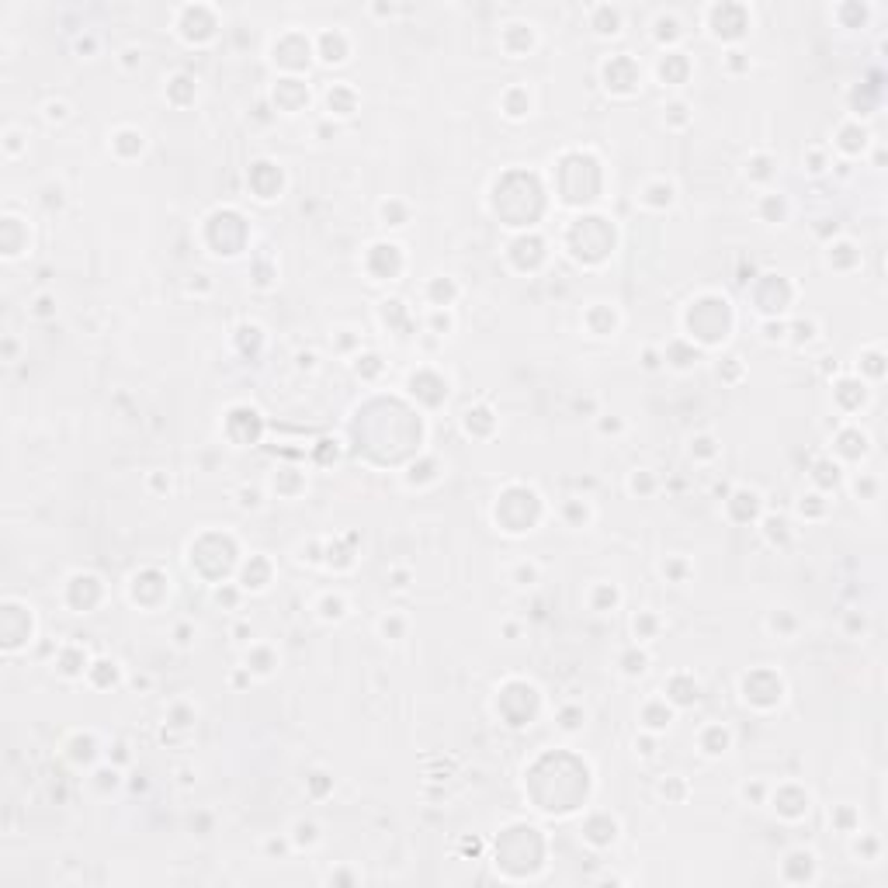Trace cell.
<instances>
[{
    "mask_svg": "<svg viewBox=\"0 0 888 888\" xmlns=\"http://www.w3.org/2000/svg\"><path fill=\"white\" fill-rule=\"evenodd\" d=\"M52 670L63 677V680H87V670H91V660H87V649L80 642H66L59 653H56V663Z\"/></svg>",
    "mask_w": 888,
    "mask_h": 888,
    "instance_id": "obj_1",
    "label": "cell"
},
{
    "mask_svg": "<svg viewBox=\"0 0 888 888\" xmlns=\"http://www.w3.org/2000/svg\"><path fill=\"white\" fill-rule=\"evenodd\" d=\"M583 323H587V330L593 337H614L621 316H618V309L611 302H590L587 312H583Z\"/></svg>",
    "mask_w": 888,
    "mask_h": 888,
    "instance_id": "obj_2",
    "label": "cell"
},
{
    "mask_svg": "<svg viewBox=\"0 0 888 888\" xmlns=\"http://www.w3.org/2000/svg\"><path fill=\"white\" fill-rule=\"evenodd\" d=\"M697 750L704 757H725L732 750V729L722 725V722H711L697 732Z\"/></svg>",
    "mask_w": 888,
    "mask_h": 888,
    "instance_id": "obj_3",
    "label": "cell"
},
{
    "mask_svg": "<svg viewBox=\"0 0 888 888\" xmlns=\"http://www.w3.org/2000/svg\"><path fill=\"white\" fill-rule=\"evenodd\" d=\"M663 697L674 704V708H691L697 704V697H701V684L694 680L691 674H674L667 684H663Z\"/></svg>",
    "mask_w": 888,
    "mask_h": 888,
    "instance_id": "obj_4",
    "label": "cell"
},
{
    "mask_svg": "<svg viewBox=\"0 0 888 888\" xmlns=\"http://www.w3.org/2000/svg\"><path fill=\"white\" fill-rule=\"evenodd\" d=\"M674 704L667 701V697H653V701H646V708H642V725H646V732H663V729H670V722H674Z\"/></svg>",
    "mask_w": 888,
    "mask_h": 888,
    "instance_id": "obj_5",
    "label": "cell"
},
{
    "mask_svg": "<svg viewBox=\"0 0 888 888\" xmlns=\"http://www.w3.org/2000/svg\"><path fill=\"white\" fill-rule=\"evenodd\" d=\"M649 663H653V656H649V649H639V642L628 646V649L618 656V670H621V677H628V680L646 677V674H649Z\"/></svg>",
    "mask_w": 888,
    "mask_h": 888,
    "instance_id": "obj_6",
    "label": "cell"
},
{
    "mask_svg": "<svg viewBox=\"0 0 888 888\" xmlns=\"http://www.w3.org/2000/svg\"><path fill=\"white\" fill-rule=\"evenodd\" d=\"M63 750H66V757L73 760V764H94V757H98V736L94 732H73L66 743H63Z\"/></svg>",
    "mask_w": 888,
    "mask_h": 888,
    "instance_id": "obj_7",
    "label": "cell"
},
{
    "mask_svg": "<svg viewBox=\"0 0 888 888\" xmlns=\"http://www.w3.org/2000/svg\"><path fill=\"white\" fill-rule=\"evenodd\" d=\"M500 111H503L507 118H514V122L527 118V115H531V91H527V87H521V84L507 87V91H503V98H500Z\"/></svg>",
    "mask_w": 888,
    "mask_h": 888,
    "instance_id": "obj_8",
    "label": "cell"
},
{
    "mask_svg": "<svg viewBox=\"0 0 888 888\" xmlns=\"http://www.w3.org/2000/svg\"><path fill=\"white\" fill-rule=\"evenodd\" d=\"M347 56H351V42L340 28H333V35L330 31L319 35V59L323 63H347Z\"/></svg>",
    "mask_w": 888,
    "mask_h": 888,
    "instance_id": "obj_9",
    "label": "cell"
},
{
    "mask_svg": "<svg viewBox=\"0 0 888 888\" xmlns=\"http://www.w3.org/2000/svg\"><path fill=\"white\" fill-rule=\"evenodd\" d=\"M559 517L569 524V527H587L593 521V507L587 496H566L562 507H559Z\"/></svg>",
    "mask_w": 888,
    "mask_h": 888,
    "instance_id": "obj_10",
    "label": "cell"
},
{
    "mask_svg": "<svg viewBox=\"0 0 888 888\" xmlns=\"http://www.w3.org/2000/svg\"><path fill=\"white\" fill-rule=\"evenodd\" d=\"M639 201H642L646 208H656V212H663V208H670V205L677 201V188H674L670 181H649V184L642 188Z\"/></svg>",
    "mask_w": 888,
    "mask_h": 888,
    "instance_id": "obj_11",
    "label": "cell"
},
{
    "mask_svg": "<svg viewBox=\"0 0 888 888\" xmlns=\"http://www.w3.org/2000/svg\"><path fill=\"white\" fill-rule=\"evenodd\" d=\"M326 108H330V115H337V118H351V115L358 111V94H354L347 84H333L330 94H326Z\"/></svg>",
    "mask_w": 888,
    "mask_h": 888,
    "instance_id": "obj_12",
    "label": "cell"
},
{
    "mask_svg": "<svg viewBox=\"0 0 888 888\" xmlns=\"http://www.w3.org/2000/svg\"><path fill=\"white\" fill-rule=\"evenodd\" d=\"M812 483L819 486V493H829V490H836V486L843 483L840 462H833V458H819V462L812 465Z\"/></svg>",
    "mask_w": 888,
    "mask_h": 888,
    "instance_id": "obj_13",
    "label": "cell"
},
{
    "mask_svg": "<svg viewBox=\"0 0 888 888\" xmlns=\"http://www.w3.org/2000/svg\"><path fill=\"white\" fill-rule=\"evenodd\" d=\"M757 212H760V219H764V222L781 226V222L788 219V201H785L781 191H767V195L757 201Z\"/></svg>",
    "mask_w": 888,
    "mask_h": 888,
    "instance_id": "obj_14",
    "label": "cell"
},
{
    "mask_svg": "<svg viewBox=\"0 0 888 888\" xmlns=\"http://www.w3.org/2000/svg\"><path fill=\"white\" fill-rule=\"evenodd\" d=\"M427 298H430V309H451V302L458 298V285L451 278H430Z\"/></svg>",
    "mask_w": 888,
    "mask_h": 888,
    "instance_id": "obj_15",
    "label": "cell"
},
{
    "mask_svg": "<svg viewBox=\"0 0 888 888\" xmlns=\"http://www.w3.org/2000/svg\"><path fill=\"white\" fill-rule=\"evenodd\" d=\"M590 14H593V31L597 35H604V38L607 35H621V7H607L604 3V7H593Z\"/></svg>",
    "mask_w": 888,
    "mask_h": 888,
    "instance_id": "obj_16",
    "label": "cell"
},
{
    "mask_svg": "<svg viewBox=\"0 0 888 888\" xmlns=\"http://www.w3.org/2000/svg\"><path fill=\"white\" fill-rule=\"evenodd\" d=\"M836 146H840L843 153H850V157L864 153V146H868V129H861L857 122L843 125V129H840V139H836Z\"/></svg>",
    "mask_w": 888,
    "mask_h": 888,
    "instance_id": "obj_17",
    "label": "cell"
},
{
    "mask_svg": "<svg viewBox=\"0 0 888 888\" xmlns=\"http://www.w3.org/2000/svg\"><path fill=\"white\" fill-rule=\"evenodd\" d=\"M292 847L296 850H312L323 836H319V826L312 822V819H296V826H292Z\"/></svg>",
    "mask_w": 888,
    "mask_h": 888,
    "instance_id": "obj_18",
    "label": "cell"
},
{
    "mask_svg": "<svg viewBox=\"0 0 888 888\" xmlns=\"http://www.w3.org/2000/svg\"><path fill=\"white\" fill-rule=\"evenodd\" d=\"M316 614H319L323 621H344V618H347V600H344V593H323L319 604H316Z\"/></svg>",
    "mask_w": 888,
    "mask_h": 888,
    "instance_id": "obj_19",
    "label": "cell"
},
{
    "mask_svg": "<svg viewBox=\"0 0 888 888\" xmlns=\"http://www.w3.org/2000/svg\"><path fill=\"white\" fill-rule=\"evenodd\" d=\"M87 684H94V687L118 684V663L115 660H94L91 670H87Z\"/></svg>",
    "mask_w": 888,
    "mask_h": 888,
    "instance_id": "obj_20",
    "label": "cell"
},
{
    "mask_svg": "<svg viewBox=\"0 0 888 888\" xmlns=\"http://www.w3.org/2000/svg\"><path fill=\"white\" fill-rule=\"evenodd\" d=\"M0 146H3V157H7V160H17V157L28 150V136H24L17 125H7V129H3Z\"/></svg>",
    "mask_w": 888,
    "mask_h": 888,
    "instance_id": "obj_21",
    "label": "cell"
},
{
    "mask_svg": "<svg viewBox=\"0 0 888 888\" xmlns=\"http://www.w3.org/2000/svg\"><path fill=\"white\" fill-rule=\"evenodd\" d=\"M125 146H132L136 153H143V146H146V136H143L139 129H118V132L111 136V150H115L118 157H125Z\"/></svg>",
    "mask_w": 888,
    "mask_h": 888,
    "instance_id": "obj_22",
    "label": "cell"
},
{
    "mask_svg": "<svg viewBox=\"0 0 888 888\" xmlns=\"http://www.w3.org/2000/svg\"><path fill=\"white\" fill-rule=\"evenodd\" d=\"M538 580H541V566L531 562V559H524V562H517V566L510 569V583H514V587H534Z\"/></svg>",
    "mask_w": 888,
    "mask_h": 888,
    "instance_id": "obj_23",
    "label": "cell"
},
{
    "mask_svg": "<svg viewBox=\"0 0 888 888\" xmlns=\"http://www.w3.org/2000/svg\"><path fill=\"white\" fill-rule=\"evenodd\" d=\"M618 600H621V593L614 590L611 583H593V590H590V607H593V611H600V614H604V611H611Z\"/></svg>",
    "mask_w": 888,
    "mask_h": 888,
    "instance_id": "obj_24",
    "label": "cell"
},
{
    "mask_svg": "<svg viewBox=\"0 0 888 888\" xmlns=\"http://www.w3.org/2000/svg\"><path fill=\"white\" fill-rule=\"evenodd\" d=\"M788 340L794 347H805V344H812L815 340V333H819V323L815 319H798V323H788Z\"/></svg>",
    "mask_w": 888,
    "mask_h": 888,
    "instance_id": "obj_25",
    "label": "cell"
},
{
    "mask_svg": "<svg viewBox=\"0 0 888 888\" xmlns=\"http://www.w3.org/2000/svg\"><path fill=\"white\" fill-rule=\"evenodd\" d=\"M70 101H63V98H49L45 104H42V118L49 122V125H63L66 118H70Z\"/></svg>",
    "mask_w": 888,
    "mask_h": 888,
    "instance_id": "obj_26",
    "label": "cell"
},
{
    "mask_svg": "<svg viewBox=\"0 0 888 888\" xmlns=\"http://www.w3.org/2000/svg\"><path fill=\"white\" fill-rule=\"evenodd\" d=\"M427 323H430V333H437V337H448V333L455 330L451 309H430V312H427Z\"/></svg>",
    "mask_w": 888,
    "mask_h": 888,
    "instance_id": "obj_27",
    "label": "cell"
},
{
    "mask_svg": "<svg viewBox=\"0 0 888 888\" xmlns=\"http://www.w3.org/2000/svg\"><path fill=\"white\" fill-rule=\"evenodd\" d=\"M663 111H667V115H663V122H667L670 129H684V125L691 122V115H687V111H691V108H687V101H670Z\"/></svg>",
    "mask_w": 888,
    "mask_h": 888,
    "instance_id": "obj_28",
    "label": "cell"
},
{
    "mask_svg": "<svg viewBox=\"0 0 888 888\" xmlns=\"http://www.w3.org/2000/svg\"><path fill=\"white\" fill-rule=\"evenodd\" d=\"M42 205H45V212H63V205H66V188L56 184V181H49V184L42 188Z\"/></svg>",
    "mask_w": 888,
    "mask_h": 888,
    "instance_id": "obj_29",
    "label": "cell"
},
{
    "mask_svg": "<svg viewBox=\"0 0 888 888\" xmlns=\"http://www.w3.org/2000/svg\"><path fill=\"white\" fill-rule=\"evenodd\" d=\"M660 569H663V576H670L674 583H684V580L691 576V562H687V559H680V555H670Z\"/></svg>",
    "mask_w": 888,
    "mask_h": 888,
    "instance_id": "obj_30",
    "label": "cell"
},
{
    "mask_svg": "<svg viewBox=\"0 0 888 888\" xmlns=\"http://www.w3.org/2000/svg\"><path fill=\"white\" fill-rule=\"evenodd\" d=\"M382 219H386V226H406V219H409V208L402 205V201H382Z\"/></svg>",
    "mask_w": 888,
    "mask_h": 888,
    "instance_id": "obj_31",
    "label": "cell"
},
{
    "mask_svg": "<svg viewBox=\"0 0 888 888\" xmlns=\"http://www.w3.org/2000/svg\"><path fill=\"white\" fill-rule=\"evenodd\" d=\"M718 451H722V448H718V441H715L711 434H701V437H694V441H691V455H694V458H704V462H711Z\"/></svg>",
    "mask_w": 888,
    "mask_h": 888,
    "instance_id": "obj_32",
    "label": "cell"
},
{
    "mask_svg": "<svg viewBox=\"0 0 888 888\" xmlns=\"http://www.w3.org/2000/svg\"><path fill=\"white\" fill-rule=\"evenodd\" d=\"M739 794H743V801H750V805H767L771 785H767V781H746V785L739 788Z\"/></svg>",
    "mask_w": 888,
    "mask_h": 888,
    "instance_id": "obj_33",
    "label": "cell"
},
{
    "mask_svg": "<svg viewBox=\"0 0 888 888\" xmlns=\"http://www.w3.org/2000/svg\"><path fill=\"white\" fill-rule=\"evenodd\" d=\"M632 628H635V639H639V642H653V635H656V614H649V611L635 614Z\"/></svg>",
    "mask_w": 888,
    "mask_h": 888,
    "instance_id": "obj_34",
    "label": "cell"
},
{
    "mask_svg": "<svg viewBox=\"0 0 888 888\" xmlns=\"http://www.w3.org/2000/svg\"><path fill=\"white\" fill-rule=\"evenodd\" d=\"M122 767H115V764H104V767H98L94 771V785H98L101 791H115L118 785H122Z\"/></svg>",
    "mask_w": 888,
    "mask_h": 888,
    "instance_id": "obj_35",
    "label": "cell"
},
{
    "mask_svg": "<svg viewBox=\"0 0 888 888\" xmlns=\"http://www.w3.org/2000/svg\"><path fill=\"white\" fill-rule=\"evenodd\" d=\"M236 507L240 510H261L264 507V493L257 486H240L236 490Z\"/></svg>",
    "mask_w": 888,
    "mask_h": 888,
    "instance_id": "obj_36",
    "label": "cell"
},
{
    "mask_svg": "<svg viewBox=\"0 0 888 888\" xmlns=\"http://www.w3.org/2000/svg\"><path fill=\"white\" fill-rule=\"evenodd\" d=\"M379 632H382V639H402V632H406V618H399V614H386V618H379Z\"/></svg>",
    "mask_w": 888,
    "mask_h": 888,
    "instance_id": "obj_37",
    "label": "cell"
},
{
    "mask_svg": "<svg viewBox=\"0 0 888 888\" xmlns=\"http://www.w3.org/2000/svg\"><path fill=\"white\" fill-rule=\"evenodd\" d=\"M56 296H49V292H42V296H35V302H31V316L35 319H52L56 316Z\"/></svg>",
    "mask_w": 888,
    "mask_h": 888,
    "instance_id": "obj_38",
    "label": "cell"
},
{
    "mask_svg": "<svg viewBox=\"0 0 888 888\" xmlns=\"http://www.w3.org/2000/svg\"><path fill=\"white\" fill-rule=\"evenodd\" d=\"M628 490H632V493H653V490H656L653 472H649V469H635L632 479H628Z\"/></svg>",
    "mask_w": 888,
    "mask_h": 888,
    "instance_id": "obj_39",
    "label": "cell"
},
{
    "mask_svg": "<svg viewBox=\"0 0 888 888\" xmlns=\"http://www.w3.org/2000/svg\"><path fill=\"white\" fill-rule=\"evenodd\" d=\"M583 718H587V711H583V708H559V725H562L566 732L583 729Z\"/></svg>",
    "mask_w": 888,
    "mask_h": 888,
    "instance_id": "obj_40",
    "label": "cell"
},
{
    "mask_svg": "<svg viewBox=\"0 0 888 888\" xmlns=\"http://www.w3.org/2000/svg\"><path fill=\"white\" fill-rule=\"evenodd\" d=\"M750 66H753V59H750L743 49H729V52H725V70H729V73H746Z\"/></svg>",
    "mask_w": 888,
    "mask_h": 888,
    "instance_id": "obj_41",
    "label": "cell"
},
{
    "mask_svg": "<svg viewBox=\"0 0 888 888\" xmlns=\"http://www.w3.org/2000/svg\"><path fill=\"white\" fill-rule=\"evenodd\" d=\"M289 850H296V847H292V836H271V840H264V854H268V857H285Z\"/></svg>",
    "mask_w": 888,
    "mask_h": 888,
    "instance_id": "obj_42",
    "label": "cell"
},
{
    "mask_svg": "<svg viewBox=\"0 0 888 888\" xmlns=\"http://www.w3.org/2000/svg\"><path fill=\"white\" fill-rule=\"evenodd\" d=\"M174 646H177V649H191V646H195V625H191V621H181V625L174 628Z\"/></svg>",
    "mask_w": 888,
    "mask_h": 888,
    "instance_id": "obj_43",
    "label": "cell"
},
{
    "mask_svg": "<svg viewBox=\"0 0 888 888\" xmlns=\"http://www.w3.org/2000/svg\"><path fill=\"white\" fill-rule=\"evenodd\" d=\"M760 330H764V340H767V344H774V340H778V344H781V340H788V323L771 319V323H764Z\"/></svg>",
    "mask_w": 888,
    "mask_h": 888,
    "instance_id": "obj_44",
    "label": "cell"
},
{
    "mask_svg": "<svg viewBox=\"0 0 888 888\" xmlns=\"http://www.w3.org/2000/svg\"><path fill=\"white\" fill-rule=\"evenodd\" d=\"M739 375H743V361H739V358H725V361L718 365V379H725V382H739Z\"/></svg>",
    "mask_w": 888,
    "mask_h": 888,
    "instance_id": "obj_45",
    "label": "cell"
},
{
    "mask_svg": "<svg viewBox=\"0 0 888 888\" xmlns=\"http://www.w3.org/2000/svg\"><path fill=\"white\" fill-rule=\"evenodd\" d=\"M139 59H143V52H139L136 45H125V49L118 52V66H122L125 73H132V70L139 66Z\"/></svg>",
    "mask_w": 888,
    "mask_h": 888,
    "instance_id": "obj_46",
    "label": "cell"
},
{
    "mask_svg": "<svg viewBox=\"0 0 888 888\" xmlns=\"http://www.w3.org/2000/svg\"><path fill=\"white\" fill-rule=\"evenodd\" d=\"M639 361H642V368H646V372H660V368L667 365V361H663V351H660V347H646Z\"/></svg>",
    "mask_w": 888,
    "mask_h": 888,
    "instance_id": "obj_47",
    "label": "cell"
},
{
    "mask_svg": "<svg viewBox=\"0 0 888 888\" xmlns=\"http://www.w3.org/2000/svg\"><path fill=\"white\" fill-rule=\"evenodd\" d=\"M73 49H77L84 59H94V56H98V49H101L98 35H84V38H77V42H73Z\"/></svg>",
    "mask_w": 888,
    "mask_h": 888,
    "instance_id": "obj_48",
    "label": "cell"
},
{
    "mask_svg": "<svg viewBox=\"0 0 888 888\" xmlns=\"http://www.w3.org/2000/svg\"><path fill=\"white\" fill-rule=\"evenodd\" d=\"M635 753H639V757H656V732L635 736Z\"/></svg>",
    "mask_w": 888,
    "mask_h": 888,
    "instance_id": "obj_49",
    "label": "cell"
},
{
    "mask_svg": "<svg viewBox=\"0 0 888 888\" xmlns=\"http://www.w3.org/2000/svg\"><path fill=\"white\" fill-rule=\"evenodd\" d=\"M829 167V160H826V153L819 150V146H812L808 150V174H822Z\"/></svg>",
    "mask_w": 888,
    "mask_h": 888,
    "instance_id": "obj_50",
    "label": "cell"
},
{
    "mask_svg": "<svg viewBox=\"0 0 888 888\" xmlns=\"http://www.w3.org/2000/svg\"><path fill=\"white\" fill-rule=\"evenodd\" d=\"M132 760V753H129V743H115L111 746V753H108V764H115V767H125Z\"/></svg>",
    "mask_w": 888,
    "mask_h": 888,
    "instance_id": "obj_51",
    "label": "cell"
},
{
    "mask_svg": "<svg viewBox=\"0 0 888 888\" xmlns=\"http://www.w3.org/2000/svg\"><path fill=\"white\" fill-rule=\"evenodd\" d=\"M233 639H236V646H254V628H250V621L233 625Z\"/></svg>",
    "mask_w": 888,
    "mask_h": 888,
    "instance_id": "obj_52",
    "label": "cell"
},
{
    "mask_svg": "<svg viewBox=\"0 0 888 888\" xmlns=\"http://www.w3.org/2000/svg\"><path fill=\"white\" fill-rule=\"evenodd\" d=\"M389 580H393V583H389L393 590H406V587H409V580H413V573H409L406 566H395L393 573H389Z\"/></svg>",
    "mask_w": 888,
    "mask_h": 888,
    "instance_id": "obj_53",
    "label": "cell"
},
{
    "mask_svg": "<svg viewBox=\"0 0 888 888\" xmlns=\"http://www.w3.org/2000/svg\"><path fill=\"white\" fill-rule=\"evenodd\" d=\"M597 430H600V434H621V430H625V423H621L618 416H611V420H607V416H600V420H597Z\"/></svg>",
    "mask_w": 888,
    "mask_h": 888,
    "instance_id": "obj_54",
    "label": "cell"
},
{
    "mask_svg": "<svg viewBox=\"0 0 888 888\" xmlns=\"http://www.w3.org/2000/svg\"><path fill=\"white\" fill-rule=\"evenodd\" d=\"M195 781H198V774L191 767H177V785H181V788H195Z\"/></svg>",
    "mask_w": 888,
    "mask_h": 888,
    "instance_id": "obj_55",
    "label": "cell"
},
{
    "mask_svg": "<svg viewBox=\"0 0 888 888\" xmlns=\"http://www.w3.org/2000/svg\"><path fill=\"white\" fill-rule=\"evenodd\" d=\"M150 486H153V490H167V493H170V476L157 469V472L150 476Z\"/></svg>",
    "mask_w": 888,
    "mask_h": 888,
    "instance_id": "obj_56",
    "label": "cell"
},
{
    "mask_svg": "<svg viewBox=\"0 0 888 888\" xmlns=\"http://www.w3.org/2000/svg\"><path fill=\"white\" fill-rule=\"evenodd\" d=\"M854 490H857V496L864 493V500H875V490H878V479H864V486H861V483H854Z\"/></svg>",
    "mask_w": 888,
    "mask_h": 888,
    "instance_id": "obj_57",
    "label": "cell"
},
{
    "mask_svg": "<svg viewBox=\"0 0 888 888\" xmlns=\"http://www.w3.org/2000/svg\"><path fill=\"white\" fill-rule=\"evenodd\" d=\"M296 361H298V368H305V372H312V368H316V354H312V351H302Z\"/></svg>",
    "mask_w": 888,
    "mask_h": 888,
    "instance_id": "obj_58",
    "label": "cell"
},
{
    "mask_svg": "<svg viewBox=\"0 0 888 888\" xmlns=\"http://www.w3.org/2000/svg\"><path fill=\"white\" fill-rule=\"evenodd\" d=\"M132 687H136V691H150V687H153V677H146V674H143V677H132Z\"/></svg>",
    "mask_w": 888,
    "mask_h": 888,
    "instance_id": "obj_59",
    "label": "cell"
},
{
    "mask_svg": "<svg viewBox=\"0 0 888 888\" xmlns=\"http://www.w3.org/2000/svg\"><path fill=\"white\" fill-rule=\"evenodd\" d=\"M503 632H507L510 639H517V635H521V625H514V621H510V625H503Z\"/></svg>",
    "mask_w": 888,
    "mask_h": 888,
    "instance_id": "obj_60",
    "label": "cell"
}]
</instances>
